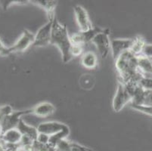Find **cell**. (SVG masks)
<instances>
[{
	"label": "cell",
	"mask_w": 152,
	"mask_h": 151,
	"mask_svg": "<svg viewBox=\"0 0 152 151\" xmlns=\"http://www.w3.org/2000/svg\"><path fill=\"white\" fill-rule=\"evenodd\" d=\"M115 67L119 76V81L126 83L138 82L142 75L139 72L137 56L127 51L115 60Z\"/></svg>",
	"instance_id": "1"
},
{
	"label": "cell",
	"mask_w": 152,
	"mask_h": 151,
	"mask_svg": "<svg viewBox=\"0 0 152 151\" xmlns=\"http://www.w3.org/2000/svg\"><path fill=\"white\" fill-rule=\"evenodd\" d=\"M51 44L55 45L60 50L62 61L64 63H68L73 58L71 55L72 43L65 24L61 23L57 18L54 19L52 30Z\"/></svg>",
	"instance_id": "2"
},
{
	"label": "cell",
	"mask_w": 152,
	"mask_h": 151,
	"mask_svg": "<svg viewBox=\"0 0 152 151\" xmlns=\"http://www.w3.org/2000/svg\"><path fill=\"white\" fill-rule=\"evenodd\" d=\"M132 98L129 91L123 82L119 81L117 91L113 99V109L116 113L121 111L127 104L131 103Z\"/></svg>",
	"instance_id": "3"
},
{
	"label": "cell",
	"mask_w": 152,
	"mask_h": 151,
	"mask_svg": "<svg viewBox=\"0 0 152 151\" xmlns=\"http://www.w3.org/2000/svg\"><path fill=\"white\" fill-rule=\"evenodd\" d=\"M110 30L108 29H104L103 31L95 36L91 41L95 45L99 55L102 58H105L108 55L110 51Z\"/></svg>",
	"instance_id": "4"
},
{
	"label": "cell",
	"mask_w": 152,
	"mask_h": 151,
	"mask_svg": "<svg viewBox=\"0 0 152 151\" xmlns=\"http://www.w3.org/2000/svg\"><path fill=\"white\" fill-rule=\"evenodd\" d=\"M53 21L54 20H48L47 23L37 31L35 35L34 46L45 47L51 44Z\"/></svg>",
	"instance_id": "5"
},
{
	"label": "cell",
	"mask_w": 152,
	"mask_h": 151,
	"mask_svg": "<svg viewBox=\"0 0 152 151\" xmlns=\"http://www.w3.org/2000/svg\"><path fill=\"white\" fill-rule=\"evenodd\" d=\"M35 41V35L27 30H23L20 38L12 46L9 47L11 53H20L25 52L30 46L34 45Z\"/></svg>",
	"instance_id": "6"
},
{
	"label": "cell",
	"mask_w": 152,
	"mask_h": 151,
	"mask_svg": "<svg viewBox=\"0 0 152 151\" xmlns=\"http://www.w3.org/2000/svg\"><path fill=\"white\" fill-rule=\"evenodd\" d=\"M32 113V109L26 110H20V111H13L12 113L5 116V119L0 124V127L2 129V132L7 131V130L15 128L18 127L19 121L22 119V116L24 115Z\"/></svg>",
	"instance_id": "7"
},
{
	"label": "cell",
	"mask_w": 152,
	"mask_h": 151,
	"mask_svg": "<svg viewBox=\"0 0 152 151\" xmlns=\"http://www.w3.org/2000/svg\"><path fill=\"white\" fill-rule=\"evenodd\" d=\"M133 39H114L110 41V52L114 61L124 52L129 51Z\"/></svg>",
	"instance_id": "8"
},
{
	"label": "cell",
	"mask_w": 152,
	"mask_h": 151,
	"mask_svg": "<svg viewBox=\"0 0 152 151\" xmlns=\"http://www.w3.org/2000/svg\"><path fill=\"white\" fill-rule=\"evenodd\" d=\"M75 18L80 32H86L93 27L89 19V14L85 8L81 5H76L74 8Z\"/></svg>",
	"instance_id": "9"
},
{
	"label": "cell",
	"mask_w": 152,
	"mask_h": 151,
	"mask_svg": "<svg viewBox=\"0 0 152 151\" xmlns=\"http://www.w3.org/2000/svg\"><path fill=\"white\" fill-rule=\"evenodd\" d=\"M68 127L67 125L64 123H59V122L50 121L42 123L37 126V131L39 133H43L49 136L55 135L59 131H62L63 129Z\"/></svg>",
	"instance_id": "10"
},
{
	"label": "cell",
	"mask_w": 152,
	"mask_h": 151,
	"mask_svg": "<svg viewBox=\"0 0 152 151\" xmlns=\"http://www.w3.org/2000/svg\"><path fill=\"white\" fill-rule=\"evenodd\" d=\"M22 135L17 128H12L4 131L1 135V140L4 144L9 146H18L21 142Z\"/></svg>",
	"instance_id": "11"
},
{
	"label": "cell",
	"mask_w": 152,
	"mask_h": 151,
	"mask_svg": "<svg viewBox=\"0 0 152 151\" xmlns=\"http://www.w3.org/2000/svg\"><path fill=\"white\" fill-rule=\"evenodd\" d=\"M55 112V107L49 102H42L32 108V113L39 117H47Z\"/></svg>",
	"instance_id": "12"
},
{
	"label": "cell",
	"mask_w": 152,
	"mask_h": 151,
	"mask_svg": "<svg viewBox=\"0 0 152 151\" xmlns=\"http://www.w3.org/2000/svg\"><path fill=\"white\" fill-rule=\"evenodd\" d=\"M138 70L144 77H152V61L151 58L141 55L137 56Z\"/></svg>",
	"instance_id": "13"
},
{
	"label": "cell",
	"mask_w": 152,
	"mask_h": 151,
	"mask_svg": "<svg viewBox=\"0 0 152 151\" xmlns=\"http://www.w3.org/2000/svg\"><path fill=\"white\" fill-rule=\"evenodd\" d=\"M30 2L41 7L46 12L48 20H54L55 18V9L57 5V1L52 0H32Z\"/></svg>",
	"instance_id": "14"
},
{
	"label": "cell",
	"mask_w": 152,
	"mask_h": 151,
	"mask_svg": "<svg viewBox=\"0 0 152 151\" xmlns=\"http://www.w3.org/2000/svg\"><path fill=\"white\" fill-rule=\"evenodd\" d=\"M17 128L21 133L23 136L28 137V138H31L34 141L37 140V135H38L39 133L38 131H37V128L27 125V123L23 122V119H20V120L19 121Z\"/></svg>",
	"instance_id": "15"
},
{
	"label": "cell",
	"mask_w": 152,
	"mask_h": 151,
	"mask_svg": "<svg viewBox=\"0 0 152 151\" xmlns=\"http://www.w3.org/2000/svg\"><path fill=\"white\" fill-rule=\"evenodd\" d=\"M97 55L92 52H87L81 56V63L86 69L92 70L98 66Z\"/></svg>",
	"instance_id": "16"
},
{
	"label": "cell",
	"mask_w": 152,
	"mask_h": 151,
	"mask_svg": "<svg viewBox=\"0 0 152 151\" xmlns=\"http://www.w3.org/2000/svg\"><path fill=\"white\" fill-rule=\"evenodd\" d=\"M145 44L146 42L145 39L141 36H138L133 39L132 47L129 51L135 56H139L142 54V51Z\"/></svg>",
	"instance_id": "17"
},
{
	"label": "cell",
	"mask_w": 152,
	"mask_h": 151,
	"mask_svg": "<svg viewBox=\"0 0 152 151\" xmlns=\"http://www.w3.org/2000/svg\"><path fill=\"white\" fill-rule=\"evenodd\" d=\"M69 134H70V128H69V127H67L62 131L58 132L57 134L50 136L49 145L51 147H55L59 141L63 139H66L69 135Z\"/></svg>",
	"instance_id": "18"
},
{
	"label": "cell",
	"mask_w": 152,
	"mask_h": 151,
	"mask_svg": "<svg viewBox=\"0 0 152 151\" xmlns=\"http://www.w3.org/2000/svg\"><path fill=\"white\" fill-rule=\"evenodd\" d=\"M104 29H101L99 27H93L91 30H88V31L86 32H81L83 34V39L84 42H85L86 43H88L92 40V39L95 36L99 34V33H101L102 31H103Z\"/></svg>",
	"instance_id": "19"
},
{
	"label": "cell",
	"mask_w": 152,
	"mask_h": 151,
	"mask_svg": "<svg viewBox=\"0 0 152 151\" xmlns=\"http://www.w3.org/2000/svg\"><path fill=\"white\" fill-rule=\"evenodd\" d=\"M138 83L145 91H152V77L141 76Z\"/></svg>",
	"instance_id": "20"
},
{
	"label": "cell",
	"mask_w": 152,
	"mask_h": 151,
	"mask_svg": "<svg viewBox=\"0 0 152 151\" xmlns=\"http://www.w3.org/2000/svg\"><path fill=\"white\" fill-rule=\"evenodd\" d=\"M131 108L133 110H137V111L141 112L142 113L147 114L148 116H152V106H148V105L143 104H131Z\"/></svg>",
	"instance_id": "21"
},
{
	"label": "cell",
	"mask_w": 152,
	"mask_h": 151,
	"mask_svg": "<svg viewBox=\"0 0 152 151\" xmlns=\"http://www.w3.org/2000/svg\"><path fill=\"white\" fill-rule=\"evenodd\" d=\"M70 41H71L72 45H85L83 36V34L80 31L79 32V33H74V35H72L70 36Z\"/></svg>",
	"instance_id": "22"
},
{
	"label": "cell",
	"mask_w": 152,
	"mask_h": 151,
	"mask_svg": "<svg viewBox=\"0 0 152 151\" xmlns=\"http://www.w3.org/2000/svg\"><path fill=\"white\" fill-rule=\"evenodd\" d=\"M2 2V5L3 8L6 10L7 8L14 5H26L30 2V1H25V0H10V1H1Z\"/></svg>",
	"instance_id": "23"
},
{
	"label": "cell",
	"mask_w": 152,
	"mask_h": 151,
	"mask_svg": "<svg viewBox=\"0 0 152 151\" xmlns=\"http://www.w3.org/2000/svg\"><path fill=\"white\" fill-rule=\"evenodd\" d=\"M70 146H71V142H70L66 138V139H63L59 141L55 148L61 151H70Z\"/></svg>",
	"instance_id": "24"
},
{
	"label": "cell",
	"mask_w": 152,
	"mask_h": 151,
	"mask_svg": "<svg viewBox=\"0 0 152 151\" xmlns=\"http://www.w3.org/2000/svg\"><path fill=\"white\" fill-rule=\"evenodd\" d=\"M12 112H13V110L10 105H5V106L1 107H0V124L5 119V116L12 113Z\"/></svg>",
	"instance_id": "25"
},
{
	"label": "cell",
	"mask_w": 152,
	"mask_h": 151,
	"mask_svg": "<svg viewBox=\"0 0 152 151\" xmlns=\"http://www.w3.org/2000/svg\"><path fill=\"white\" fill-rule=\"evenodd\" d=\"M83 55V45H73L71 48L72 57H79Z\"/></svg>",
	"instance_id": "26"
},
{
	"label": "cell",
	"mask_w": 152,
	"mask_h": 151,
	"mask_svg": "<svg viewBox=\"0 0 152 151\" xmlns=\"http://www.w3.org/2000/svg\"><path fill=\"white\" fill-rule=\"evenodd\" d=\"M49 138H50L49 135H45L43 133H38L36 141H37L39 144H41L47 145L49 143Z\"/></svg>",
	"instance_id": "27"
},
{
	"label": "cell",
	"mask_w": 152,
	"mask_h": 151,
	"mask_svg": "<svg viewBox=\"0 0 152 151\" xmlns=\"http://www.w3.org/2000/svg\"><path fill=\"white\" fill-rule=\"evenodd\" d=\"M141 104L152 106V91H145L143 101Z\"/></svg>",
	"instance_id": "28"
},
{
	"label": "cell",
	"mask_w": 152,
	"mask_h": 151,
	"mask_svg": "<svg viewBox=\"0 0 152 151\" xmlns=\"http://www.w3.org/2000/svg\"><path fill=\"white\" fill-rule=\"evenodd\" d=\"M142 55L148 58H152V44L146 43L142 51Z\"/></svg>",
	"instance_id": "29"
},
{
	"label": "cell",
	"mask_w": 152,
	"mask_h": 151,
	"mask_svg": "<svg viewBox=\"0 0 152 151\" xmlns=\"http://www.w3.org/2000/svg\"><path fill=\"white\" fill-rule=\"evenodd\" d=\"M10 54L12 53H11L9 47L5 46L3 44V42L0 39V55H2V56H8Z\"/></svg>",
	"instance_id": "30"
},
{
	"label": "cell",
	"mask_w": 152,
	"mask_h": 151,
	"mask_svg": "<svg viewBox=\"0 0 152 151\" xmlns=\"http://www.w3.org/2000/svg\"><path fill=\"white\" fill-rule=\"evenodd\" d=\"M70 151H89V149L78 144L71 143Z\"/></svg>",
	"instance_id": "31"
},
{
	"label": "cell",
	"mask_w": 152,
	"mask_h": 151,
	"mask_svg": "<svg viewBox=\"0 0 152 151\" xmlns=\"http://www.w3.org/2000/svg\"><path fill=\"white\" fill-rule=\"evenodd\" d=\"M55 151H61V150H58V149H56V148H55Z\"/></svg>",
	"instance_id": "32"
},
{
	"label": "cell",
	"mask_w": 152,
	"mask_h": 151,
	"mask_svg": "<svg viewBox=\"0 0 152 151\" xmlns=\"http://www.w3.org/2000/svg\"><path fill=\"white\" fill-rule=\"evenodd\" d=\"M89 151H92V150H90V149H89Z\"/></svg>",
	"instance_id": "33"
},
{
	"label": "cell",
	"mask_w": 152,
	"mask_h": 151,
	"mask_svg": "<svg viewBox=\"0 0 152 151\" xmlns=\"http://www.w3.org/2000/svg\"><path fill=\"white\" fill-rule=\"evenodd\" d=\"M151 61H152V58H151Z\"/></svg>",
	"instance_id": "34"
}]
</instances>
